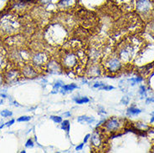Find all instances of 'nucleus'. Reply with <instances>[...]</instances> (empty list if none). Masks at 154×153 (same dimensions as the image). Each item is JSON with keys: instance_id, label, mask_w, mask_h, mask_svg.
<instances>
[{"instance_id": "f257e3e1", "label": "nucleus", "mask_w": 154, "mask_h": 153, "mask_svg": "<svg viewBox=\"0 0 154 153\" xmlns=\"http://www.w3.org/2000/svg\"><path fill=\"white\" fill-rule=\"evenodd\" d=\"M60 60L63 69L81 75L86 64V54L81 44L69 43L60 51Z\"/></svg>"}, {"instance_id": "f03ea898", "label": "nucleus", "mask_w": 154, "mask_h": 153, "mask_svg": "<svg viewBox=\"0 0 154 153\" xmlns=\"http://www.w3.org/2000/svg\"><path fill=\"white\" fill-rule=\"evenodd\" d=\"M44 37L50 44L59 46L66 42L68 32L66 27L60 23H54L48 26L44 33Z\"/></svg>"}, {"instance_id": "7ed1b4c3", "label": "nucleus", "mask_w": 154, "mask_h": 153, "mask_svg": "<svg viewBox=\"0 0 154 153\" xmlns=\"http://www.w3.org/2000/svg\"><path fill=\"white\" fill-rule=\"evenodd\" d=\"M140 40L138 38H131L123 42L119 46L118 49V57L121 60L128 63L133 60L137 51L140 50Z\"/></svg>"}, {"instance_id": "20e7f679", "label": "nucleus", "mask_w": 154, "mask_h": 153, "mask_svg": "<svg viewBox=\"0 0 154 153\" xmlns=\"http://www.w3.org/2000/svg\"><path fill=\"white\" fill-rule=\"evenodd\" d=\"M21 23L14 16L5 15L0 19V33L2 35H13L20 29Z\"/></svg>"}, {"instance_id": "39448f33", "label": "nucleus", "mask_w": 154, "mask_h": 153, "mask_svg": "<svg viewBox=\"0 0 154 153\" xmlns=\"http://www.w3.org/2000/svg\"><path fill=\"white\" fill-rule=\"evenodd\" d=\"M104 69L110 73H116L120 71L122 67V63L120 58L116 55H111L103 61Z\"/></svg>"}, {"instance_id": "423d86ee", "label": "nucleus", "mask_w": 154, "mask_h": 153, "mask_svg": "<svg viewBox=\"0 0 154 153\" xmlns=\"http://www.w3.org/2000/svg\"><path fill=\"white\" fill-rule=\"evenodd\" d=\"M32 65L35 69H42L47 66L48 62L50 61L49 54L45 51H38L33 54L30 58Z\"/></svg>"}, {"instance_id": "0eeeda50", "label": "nucleus", "mask_w": 154, "mask_h": 153, "mask_svg": "<svg viewBox=\"0 0 154 153\" xmlns=\"http://www.w3.org/2000/svg\"><path fill=\"white\" fill-rule=\"evenodd\" d=\"M137 10L143 18H149L154 12L153 4L151 0H137Z\"/></svg>"}, {"instance_id": "6e6552de", "label": "nucleus", "mask_w": 154, "mask_h": 153, "mask_svg": "<svg viewBox=\"0 0 154 153\" xmlns=\"http://www.w3.org/2000/svg\"><path fill=\"white\" fill-rule=\"evenodd\" d=\"M124 125L123 121L119 118H111L107 120L103 125V130L108 133H115L122 129Z\"/></svg>"}, {"instance_id": "1a4fd4ad", "label": "nucleus", "mask_w": 154, "mask_h": 153, "mask_svg": "<svg viewBox=\"0 0 154 153\" xmlns=\"http://www.w3.org/2000/svg\"><path fill=\"white\" fill-rule=\"evenodd\" d=\"M91 144L93 150L97 151V150H100L103 146V135L102 133L96 130L91 136Z\"/></svg>"}, {"instance_id": "9d476101", "label": "nucleus", "mask_w": 154, "mask_h": 153, "mask_svg": "<svg viewBox=\"0 0 154 153\" xmlns=\"http://www.w3.org/2000/svg\"><path fill=\"white\" fill-rule=\"evenodd\" d=\"M20 77H21V74L19 72V70L16 69H8L4 73V80L8 84H13L19 81Z\"/></svg>"}, {"instance_id": "9b49d317", "label": "nucleus", "mask_w": 154, "mask_h": 153, "mask_svg": "<svg viewBox=\"0 0 154 153\" xmlns=\"http://www.w3.org/2000/svg\"><path fill=\"white\" fill-rule=\"evenodd\" d=\"M22 72L23 75L27 78H35L38 75L37 69L30 64H24Z\"/></svg>"}, {"instance_id": "f8f14e48", "label": "nucleus", "mask_w": 154, "mask_h": 153, "mask_svg": "<svg viewBox=\"0 0 154 153\" xmlns=\"http://www.w3.org/2000/svg\"><path fill=\"white\" fill-rule=\"evenodd\" d=\"M75 4V0H60L58 4V6L61 10H66L72 8Z\"/></svg>"}, {"instance_id": "ddd939ff", "label": "nucleus", "mask_w": 154, "mask_h": 153, "mask_svg": "<svg viewBox=\"0 0 154 153\" xmlns=\"http://www.w3.org/2000/svg\"><path fill=\"white\" fill-rule=\"evenodd\" d=\"M47 68L50 70V73L53 74H59L60 73L61 70V66L59 63H56L54 61H49L47 64Z\"/></svg>"}, {"instance_id": "4468645a", "label": "nucleus", "mask_w": 154, "mask_h": 153, "mask_svg": "<svg viewBox=\"0 0 154 153\" xmlns=\"http://www.w3.org/2000/svg\"><path fill=\"white\" fill-rule=\"evenodd\" d=\"M87 74L89 75V76H98L100 75V69L97 65H93L87 69Z\"/></svg>"}, {"instance_id": "2eb2a0df", "label": "nucleus", "mask_w": 154, "mask_h": 153, "mask_svg": "<svg viewBox=\"0 0 154 153\" xmlns=\"http://www.w3.org/2000/svg\"><path fill=\"white\" fill-rule=\"evenodd\" d=\"M117 4H119L120 6H122L124 8H133V4H134V0H114Z\"/></svg>"}, {"instance_id": "dca6fc26", "label": "nucleus", "mask_w": 154, "mask_h": 153, "mask_svg": "<svg viewBox=\"0 0 154 153\" xmlns=\"http://www.w3.org/2000/svg\"><path fill=\"white\" fill-rule=\"evenodd\" d=\"M95 120L92 117H88V116H85V115H82V116H80L79 118H78V121L79 122L81 123H89V124H91V123H92Z\"/></svg>"}, {"instance_id": "f3484780", "label": "nucleus", "mask_w": 154, "mask_h": 153, "mask_svg": "<svg viewBox=\"0 0 154 153\" xmlns=\"http://www.w3.org/2000/svg\"><path fill=\"white\" fill-rule=\"evenodd\" d=\"M77 88V85L73 84H67V85H63L62 86V90H64V91H72L73 90Z\"/></svg>"}, {"instance_id": "a211bd4d", "label": "nucleus", "mask_w": 154, "mask_h": 153, "mask_svg": "<svg viewBox=\"0 0 154 153\" xmlns=\"http://www.w3.org/2000/svg\"><path fill=\"white\" fill-rule=\"evenodd\" d=\"M141 111L139 109H137V108L134 107H131L128 109V111H127V114L128 115H137L139 113H141Z\"/></svg>"}, {"instance_id": "6ab92c4d", "label": "nucleus", "mask_w": 154, "mask_h": 153, "mask_svg": "<svg viewBox=\"0 0 154 153\" xmlns=\"http://www.w3.org/2000/svg\"><path fill=\"white\" fill-rule=\"evenodd\" d=\"M6 65V60H5V58L4 55L1 52H0V70L4 69Z\"/></svg>"}, {"instance_id": "aec40b11", "label": "nucleus", "mask_w": 154, "mask_h": 153, "mask_svg": "<svg viewBox=\"0 0 154 153\" xmlns=\"http://www.w3.org/2000/svg\"><path fill=\"white\" fill-rule=\"evenodd\" d=\"M61 127L62 129L64 130H66L67 132H69V121H63L61 124Z\"/></svg>"}, {"instance_id": "412c9836", "label": "nucleus", "mask_w": 154, "mask_h": 153, "mask_svg": "<svg viewBox=\"0 0 154 153\" xmlns=\"http://www.w3.org/2000/svg\"><path fill=\"white\" fill-rule=\"evenodd\" d=\"M89 99L88 98H86V97H82L81 99H75V102L77 104H84V103H88Z\"/></svg>"}, {"instance_id": "4be33fe9", "label": "nucleus", "mask_w": 154, "mask_h": 153, "mask_svg": "<svg viewBox=\"0 0 154 153\" xmlns=\"http://www.w3.org/2000/svg\"><path fill=\"white\" fill-rule=\"evenodd\" d=\"M98 89H99V90H113L114 87L112 86V85H106V84H104V85L100 86V88Z\"/></svg>"}, {"instance_id": "5701e85b", "label": "nucleus", "mask_w": 154, "mask_h": 153, "mask_svg": "<svg viewBox=\"0 0 154 153\" xmlns=\"http://www.w3.org/2000/svg\"><path fill=\"white\" fill-rule=\"evenodd\" d=\"M50 118L52 119L54 122H56V123L62 122V118L61 117H60V116H54V115H52V116H50Z\"/></svg>"}, {"instance_id": "b1692460", "label": "nucleus", "mask_w": 154, "mask_h": 153, "mask_svg": "<svg viewBox=\"0 0 154 153\" xmlns=\"http://www.w3.org/2000/svg\"><path fill=\"white\" fill-rule=\"evenodd\" d=\"M1 115H2V116H4V117H8V116H10L12 115V112L11 111H8L7 110H5V111L1 112Z\"/></svg>"}, {"instance_id": "393cba45", "label": "nucleus", "mask_w": 154, "mask_h": 153, "mask_svg": "<svg viewBox=\"0 0 154 153\" xmlns=\"http://www.w3.org/2000/svg\"><path fill=\"white\" fill-rule=\"evenodd\" d=\"M31 119L30 116H21L18 119V121H29V120Z\"/></svg>"}, {"instance_id": "a878e982", "label": "nucleus", "mask_w": 154, "mask_h": 153, "mask_svg": "<svg viewBox=\"0 0 154 153\" xmlns=\"http://www.w3.org/2000/svg\"><path fill=\"white\" fill-rule=\"evenodd\" d=\"M63 86V82L62 81H58L56 82V84L54 85V90H56V89H57V90H59L60 87H62Z\"/></svg>"}, {"instance_id": "bb28decb", "label": "nucleus", "mask_w": 154, "mask_h": 153, "mask_svg": "<svg viewBox=\"0 0 154 153\" xmlns=\"http://www.w3.org/2000/svg\"><path fill=\"white\" fill-rule=\"evenodd\" d=\"M140 94L142 95V96H146V89L144 86H141V88H140Z\"/></svg>"}, {"instance_id": "cd10ccee", "label": "nucleus", "mask_w": 154, "mask_h": 153, "mask_svg": "<svg viewBox=\"0 0 154 153\" xmlns=\"http://www.w3.org/2000/svg\"><path fill=\"white\" fill-rule=\"evenodd\" d=\"M129 102V99H128V97L127 96H123L122 97V103L125 104V105H127Z\"/></svg>"}, {"instance_id": "c85d7f7f", "label": "nucleus", "mask_w": 154, "mask_h": 153, "mask_svg": "<svg viewBox=\"0 0 154 153\" xmlns=\"http://www.w3.org/2000/svg\"><path fill=\"white\" fill-rule=\"evenodd\" d=\"M34 145V143L32 142V140H29L26 143V147H33Z\"/></svg>"}, {"instance_id": "c756f323", "label": "nucleus", "mask_w": 154, "mask_h": 153, "mask_svg": "<svg viewBox=\"0 0 154 153\" xmlns=\"http://www.w3.org/2000/svg\"><path fill=\"white\" fill-rule=\"evenodd\" d=\"M150 32L151 34L154 36V22L150 24Z\"/></svg>"}, {"instance_id": "7c9ffc66", "label": "nucleus", "mask_w": 154, "mask_h": 153, "mask_svg": "<svg viewBox=\"0 0 154 153\" xmlns=\"http://www.w3.org/2000/svg\"><path fill=\"white\" fill-rule=\"evenodd\" d=\"M102 85H104L103 83H101V82H98V83H96V84H94V87H95V88H100V86H102Z\"/></svg>"}, {"instance_id": "2f4dec72", "label": "nucleus", "mask_w": 154, "mask_h": 153, "mask_svg": "<svg viewBox=\"0 0 154 153\" xmlns=\"http://www.w3.org/2000/svg\"><path fill=\"white\" fill-rule=\"evenodd\" d=\"M83 146H84V142L82 143V144H81L80 145H78V146H76V148H75V150L76 151H80V150H81L82 148H83Z\"/></svg>"}, {"instance_id": "473e14b6", "label": "nucleus", "mask_w": 154, "mask_h": 153, "mask_svg": "<svg viewBox=\"0 0 154 153\" xmlns=\"http://www.w3.org/2000/svg\"><path fill=\"white\" fill-rule=\"evenodd\" d=\"M70 115H71L70 112H66V113L63 114V116H64V117H69V116H70Z\"/></svg>"}, {"instance_id": "72a5a7b5", "label": "nucleus", "mask_w": 154, "mask_h": 153, "mask_svg": "<svg viewBox=\"0 0 154 153\" xmlns=\"http://www.w3.org/2000/svg\"><path fill=\"white\" fill-rule=\"evenodd\" d=\"M90 136H91V135H89V134L85 136V139H84V143H85V142L88 141V139H89V137H90Z\"/></svg>"}, {"instance_id": "f704fd0d", "label": "nucleus", "mask_w": 154, "mask_h": 153, "mask_svg": "<svg viewBox=\"0 0 154 153\" xmlns=\"http://www.w3.org/2000/svg\"><path fill=\"white\" fill-rule=\"evenodd\" d=\"M3 82H4V77L2 76L1 74H0V85L3 84Z\"/></svg>"}, {"instance_id": "c9c22d12", "label": "nucleus", "mask_w": 154, "mask_h": 153, "mask_svg": "<svg viewBox=\"0 0 154 153\" xmlns=\"http://www.w3.org/2000/svg\"><path fill=\"white\" fill-rule=\"evenodd\" d=\"M14 122V120H12L11 121H8V123H7V124H6V125H7V126H11L12 124H13V123Z\"/></svg>"}, {"instance_id": "e433bc0d", "label": "nucleus", "mask_w": 154, "mask_h": 153, "mask_svg": "<svg viewBox=\"0 0 154 153\" xmlns=\"http://www.w3.org/2000/svg\"><path fill=\"white\" fill-rule=\"evenodd\" d=\"M151 115H152V119H151V123H152L154 121V111L153 112H152V114H151Z\"/></svg>"}, {"instance_id": "4c0bfd02", "label": "nucleus", "mask_w": 154, "mask_h": 153, "mask_svg": "<svg viewBox=\"0 0 154 153\" xmlns=\"http://www.w3.org/2000/svg\"><path fill=\"white\" fill-rule=\"evenodd\" d=\"M50 0H42V2H44V3H49Z\"/></svg>"}]
</instances>
